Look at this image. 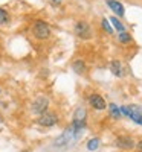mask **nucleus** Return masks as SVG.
<instances>
[{"mask_svg": "<svg viewBox=\"0 0 142 152\" xmlns=\"http://www.w3.org/2000/svg\"><path fill=\"white\" fill-rule=\"evenodd\" d=\"M83 134V131H80V129H76L73 125H70L69 128L64 131L57 140H55V146H66V145H69V143H72V142H75V140H78L80 138V135Z\"/></svg>", "mask_w": 142, "mask_h": 152, "instance_id": "f257e3e1", "label": "nucleus"}, {"mask_svg": "<svg viewBox=\"0 0 142 152\" xmlns=\"http://www.w3.org/2000/svg\"><path fill=\"white\" fill-rule=\"evenodd\" d=\"M32 34H34L35 38H38V40H46V38H49V35H50V28L44 21L38 20L32 26Z\"/></svg>", "mask_w": 142, "mask_h": 152, "instance_id": "f03ea898", "label": "nucleus"}, {"mask_svg": "<svg viewBox=\"0 0 142 152\" xmlns=\"http://www.w3.org/2000/svg\"><path fill=\"white\" fill-rule=\"evenodd\" d=\"M121 110H122V113L125 114V116L133 119L136 123L142 125V108L141 107H138V105H125Z\"/></svg>", "mask_w": 142, "mask_h": 152, "instance_id": "7ed1b4c3", "label": "nucleus"}, {"mask_svg": "<svg viewBox=\"0 0 142 152\" xmlns=\"http://www.w3.org/2000/svg\"><path fill=\"white\" fill-rule=\"evenodd\" d=\"M47 107H49V99L46 96H38L32 102L31 110H32L34 114H43L47 110Z\"/></svg>", "mask_w": 142, "mask_h": 152, "instance_id": "20e7f679", "label": "nucleus"}, {"mask_svg": "<svg viewBox=\"0 0 142 152\" xmlns=\"http://www.w3.org/2000/svg\"><path fill=\"white\" fill-rule=\"evenodd\" d=\"M57 122H58V117H57L55 113L44 111L43 114H40V117H38V123L41 126H54Z\"/></svg>", "mask_w": 142, "mask_h": 152, "instance_id": "39448f33", "label": "nucleus"}, {"mask_svg": "<svg viewBox=\"0 0 142 152\" xmlns=\"http://www.w3.org/2000/svg\"><path fill=\"white\" fill-rule=\"evenodd\" d=\"M75 34L84 38V40H87V38L92 37V31H90V26L86 23V21H78L75 24Z\"/></svg>", "mask_w": 142, "mask_h": 152, "instance_id": "423d86ee", "label": "nucleus"}, {"mask_svg": "<svg viewBox=\"0 0 142 152\" xmlns=\"http://www.w3.org/2000/svg\"><path fill=\"white\" fill-rule=\"evenodd\" d=\"M116 146L121 148V149H125V151H130L136 146V143L133 142V138L132 137H128V135H121L116 138Z\"/></svg>", "mask_w": 142, "mask_h": 152, "instance_id": "0eeeda50", "label": "nucleus"}, {"mask_svg": "<svg viewBox=\"0 0 142 152\" xmlns=\"http://www.w3.org/2000/svg\"><path fill=\"white\" fill-rule=\"evenodd\" d=\"M89 102L90 105H92L95 110H106L107 108V104H106V100L102 99L99 94H92L89 99Z\"/></svg>", "mask_w": 142, "mask_h": 152, "instance_id": "6e6552de", "label": "nucleus"}, {"mask_svg": "<svg viewBox=\"0 0 142 152\" xmlns=\"http://www.w3.org/2000/svg\"><path fill=\"white\" fill-rule=\"evenodd\" d=\"M107 5H109V8H110L118 17H122V15H124V6H122V3L118 2V0H107Z\"/></svg>", "mask_w": 142, "mask_h": 152, "instance_id": "1a4fd4ad", "label": "nucleus"}, {"mask_svg": "<svg viewBox=\"0 0 142 152\" xmlns=\"http://www.w3.org/2000/svg\"><path fill=\"white\" fill-rule=\"evenodd\" d=\"M72 67H73V70L78 73V75H81V73L86 72V66H84V62H83L81 59H76L73 64H72Z\"/></svg>", "mask_w": 142, "mask_h": 152, "instance_id": "9d476101", "label": "nucleus"}, {"mask_svg": "<svg viewBox=\"0 0 142 152\" xmlns=\"http://www.w3.org/2000/svg\"><path fill=\"white\" fill-rule=\"evenodd\" d=\"M109 110H110V116L113 119H121V110L118 108L116 104H110L109 105Z\"/></svg>", "mask_w": 142, "mask_h": 152, "instance_id": "9b49d317", "label": "nucleus"}, {"mask_svg": "<svg viewBox=\"0 0 142 152\" xmlns=\"http://www.w3.org/2000/svg\"><path fill=\"white\" fill-rule=\"evenodd\" d=\"M110 69H112V73L116 75V76H121L122 72H121V62L119 61H113L110 64Z\"/></svg>", "mask_w": 142, "mask_h": 152, "instance_id": "f8f14e48", "label": "nucleus"}, {"mask_svg": "<svg viewBox=\"0 0 142 152\" xmlns=\"http://www.w3.org/2000/svg\"><path fill=\"white\" fill-rule=\"evenodd\" d=\"M99 146V138H90L89 143H87V149L89 151H96Z\"/></svg>", "mask_w": 142, "mask_h": 152, "instance_id": "ddd939ff", "label": "nucleus"}, {"mask_svg": "<svg viewBox=\"0 0 142 152\" xmlns=\"http://www.w3.org/2000/svg\"><path fill=\"white\" fill-rule=\"evenodd\" d=\"M109 21H112L113 23V26L116 28V29H118V31H121V32H124V26H122V23L118 20V17H112Z\"/></svg>", "mask_w": 142, "mask_h": 152, "instance_id": "4468645a", "label": "nucleus"}, {"mask_svg": "<svg viewBox=\"0 0 142 152\" xmlns=\"http://www.w3.org/2000/svg\"><path fill=\"white\" fill-rule=\"evenodd\" d=\"M118 38H119V41H121V43H130V41H132L130 34H127V32H121Z\"/></svg>", "mask_w": 142, "mask_h": 152, "instance_id": "2eb2a0df", "label": "nucleus"}, {"mask_svg": "<svg viewBox=\"0 0 142 152\" xmlns=\"http://www.w3.org/2000/svg\"><path fill=\"white\" fill-rule=\"evenodd\" d=\"M102 28H104L109 34H113V29H112V26H110V23H109L107 18H102Z\"/></svg>", "mask_w": 142, "mask_h": 152, "instance_id": "dca6fc26", "label": "nucleus"}, {"mask_svg": "<svg viewBox=\"0 0 142 152\" xmlns=\"http://www.w3.org/2000/svg\"><path fill=\"white\" fill-rule=\"evenodd\" d=\"M8 20H9V17L6 14V11H3L0 8V23H8Z\"/></svg>", "mask_w": 142, "mask_h": 152, "instance_id": "f3484780", "label": "nucleus"}, {"mask_svg": "<svg viewBox=\"0 0 142 152\" xmlns=\"http://www.w3.org/2000/svg\"><path fill=\"white\" fill-rule=\"evenodd\" d=\"M136 146H138V149H139V152H142V140H139V142L136 143Z\"/></svg>", "mask_w": 142, "mask_h": 152, "instance_id": "a211bd4d", "label": "nucleus"}, {"mask_svg": "<svg viewBox=\"0 0 142 152\" xmlns=\"http://www.w3.org/2000/svg\"><path fill=\"white\" fill-rule=\"evenodd\" d=\"M52 2H57V3H60V2H61V0H52Z\"/></svg>", "mask_w": 142, "mask_h": 152, "instance_id": "6ab92c4d", "label": "nucleus"}, {"mask_svg": "<svg viewBox=\"0 0 142 152\" xmlns=\"http://www.w3.org/2000/svg\"><path fill=\"white\" fill-rule=\"evenodd\" d=\"M23 152H28V151H23Z\"/></svg>", "mask_w": 142, "mask_h": 152, "instance_id": "aec40b11", "label": "nucleus"}]
</instances>
